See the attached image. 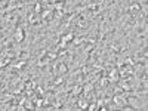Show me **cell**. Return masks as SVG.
<instances>
[{
    "mask_svg": "<svg viewBox=\"0 0 148 111\" xmlns=\"http://www.w3.org/2000/svg\"><path fill=\"white\" fill-rule=\"evenodd\" d=\"M67 73H70V68L65 62L62 61H53L52 64V76H65Z\"/></svg>",
    "mask_w": 148,
    "mask_h": 111,
    "instance_id": "1",
    "label": "cell"
},
{
    "mask_svg": "<svg viewBox=\"0 0 148 111\" xmlns=\"http://www.w3.org/2000/svg\"><path fill=\"white\" fill-rule=\"evenodd\" d=\"M25 33H27V31L24 30L22 25H18V27H16V30L14 31V36H12L16 45H21L24 40H25Z\"/></svg>",
    "mask_w": 148,
    "mask_h": 111,
    "instance_id": "2",
    "label": "cell"
}]
</instances>
